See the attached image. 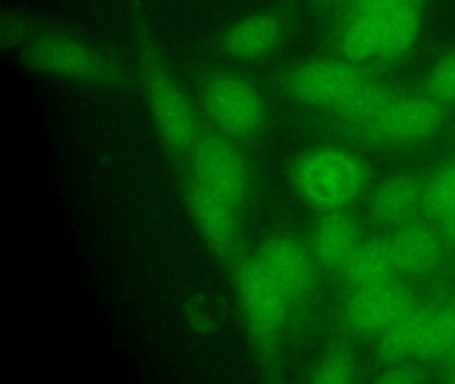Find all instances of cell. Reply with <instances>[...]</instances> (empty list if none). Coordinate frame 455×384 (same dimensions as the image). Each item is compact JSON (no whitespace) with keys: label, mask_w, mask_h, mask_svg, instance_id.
I'll list each match as a JSON object with an SVG mask.
<instances>
[{"label":"cell","mask_w":455,"mask_h":384,"mask_svg":"<svg viewBox=\"0 0 455 384\" xmlns=\"http://www.w3.org/2000/svg\"><path fill=\"white\" fill-rule=\"evenodd\" d=\"M132 28L138 82L148 117L164 151L180 171L204 127V117L140 12L132 16Z\"/></svg>","instance_id":"6da1fadb"},{"label":"cell","mask_w":455,"mask_h":384,"mask_svg":"<svg viewBox=\"0 0 455 384\" xmlns=\"http://www.w3.org/2000/svg\"><path fill=\"white\" fill-rule=\"evenodd\" d=\"M20 45L25 63L39 74L105 91L124 90L132 83L116 53L76 31L36 29Z\"/></svg>","instance_id":"7a4b0ae2"},{"label":"cell","mask_w":455,"mask_h":384,"mask_svg":"<svg viewBox=\"0 0 455 384\" xmlns=\"http://www.w3.org/2000/svg\"><path fill=\"white\" fill-rule=\"evenodd\" d=\"M196 104L207 124L244 148H258L270 128V109L259 85L230 66H214L198 75Z\"/></svg>","instance_id":"3957f363"},{"label":"cell","mask_w":455,"mask_h":384,"mask_svg":"<svg viewBox=\"0 0 455 384\" xmlns=\"http://www.w3.org/2000/svg\"><path fill=\"white\" fill-rule=\"evenodd\" d=\"M228 274L250 347L271 367L294 307L254 253H247Z\"/></svg>","instance_id":"277c9868"},{"label":"cell","mask_w":455,"mask_h":384,"mask_svg":"<svg viewBox=\"0 0 455 384\" xmlns=\"http://www.w3.org/2000/svg\"><path fill=\"white\" fill-rule=\"evenodd\" d=\"M369 171L356 155L339 148H318L297 157L290 170L298 196L322 212L343 211L366 191Z\"/></svg>","instance_id":"5b68a950"},{"label":"cell","mask_w":455,"mask_h":384,"mask_svg":"<svg viewBox=\"0 0 455 384\" xmlns=\"http://www.w3.org/2000/svg\"><path fill=\"white\" fill-rule=\"evenodd\" d=\"M180 171L235 205L243 215L258 192V176L249 149L226 138L204 120V127Z\"/></svg>","instance_id":"8992f818"},{"label":"cell","mask_w":455,"mask_h":384,"mask_svg":"<svg viewBox=\"0 0 455 384\" xmlns=\"http://www.w3.org/2000/svg\"><path fill=\"white\" fill-rule=\"evenodd\" d=\"M182 195L191 221L215 259L230 271L249 253L243 213L182 171Z\"/></svg>","instance_id":"52a82bcc"},{"label":"cell","mask_w":455,"mask_h":384,"mask_svg":"<svg viewBox=\"0 0 455 384\" xmlns=\"http://www.w3.org/2000/svg\"><path fill=\"white\" fill-rule=\"evenodd\" d=\"M418 26V15L411 4L361 12L343 35V52L354 63L394 58L411 47Z\"/></svg>","instance_id":"ba28073f"},{"label":"cell","mask_w":455,"mask_h":384,"mask_svg":"<svg viewBox=\"0 0 455 384\" xmlns=\"http://www.w3.org/2000/svg\"><path fill=\"white\" fill-rule=\"evenodd\" d=\"M353 64L314 59L295 64L279 75V85L294 100L319 108H342L366 82Z\"/></svg>","instance_id":"9c48e42d"},{"label":"cell","mask_w":455,"mask_h":384,"mask_svg":"<svg viewBox=\"0 0 455 384\" xmlns=\"http://www.w3.org/2000/svg\"><path fill=\"white\" fill-rule=\"evenodd\" d=\"M287 34V20L278 7H262L238 16L215 40L220 58L236 66L262 63L276 52Z\"/></svg>","instance_id":"30bf717a"},{"label":"cell","mask_w":455,"mask_h":384,"mask_svg":"<svg viewBox=\"0 0 455 384\" xmlns=\"http://www.w3.org/2000/svg\"><path fill=\"white\" fill-rule=\"evenodd\" d=\"M252 253L284 291L292 307L307 298L315 284L318 266L308 244L287 232H274L263 237Z\"/></svg>","instance_id":"8fae6325"},{"label":"cell","mask_w":455,"mask_h":384,"mask_svg":"<svg viewBox=\"0 0 455 384\" xmlns=\"http://www.w3.org/2000/svg\"><path fill=\"white\" fill-rule=\"evenodd\" d=\"M411 309V293L393 279L375 287L351 291L343 307V322L358 335L380 336Z\"/></svg>","instance_id":"7c38bea8"},{"label":"cell","mask_w":455,"mask_h":384,"mask_svg":"<svg viewBox=\"0 0 455 384\" xmlns=\"http://www.w3.org/2000/svg\"><path fill=\"white\" fill-rule=\"evenodd\" d=\"M443 122L441 104L428 96L391 98L366 130L378 140L387 143H415L436 132Z\"/></svg>","instance_id":"4fadbf2b"},{"label":"cell","mask_w":455,"mask_h":384,"mask_svg":"<svg viewBox=\"0 0 455 384\" xmlns=\"http://www.w3.org/2000/svg\"><path fill=\"white\" fill-rule=\"evenodd\" d=\"M443 236L436 227L410 221L396 227L387 237L399 274L425 276L438 268L443 259Z\"/></svg>","instance_id":"5bb4252c"},{"label":"cell","mask_w":455,"mask_h":384,"mask_svg":"<svg viewBox=\"0 0 455 384\" xmlns=\"http://www.w3.org/2000/svg\"><path fill=\"white\" fill-rule=\"evenodd\" d=\"M307 244L318 266L343 272L362 244L358 221L345 211L323 212L314 224Z\"/></svg>","instance_id":"9a60e30c"},{"label":"cell","mask_w":455,"mask_h":384,"mask_svg":"<svg viewBox=\"0 0 455 384\" xmlns=\"http://www.w3.org/2000/svg\"><path fill=\"white\" fill-rule=\"evenodd\" d=\"M420 210H425V186L412 176H393L372 195V216L382 226H403L414 220Z\"/></svg>","instance_id":"2e32d148"},{"label":"cell","mask_w":455,"mask_h":384,"mask_svg":"<svg viewBox=\"0 0 455 384\" xmlns=\"http://www.w3.org/2000/svg\"><path fill=\"white\" fill-rule=\"evenodd\" d=\"M342 274L351 291L375 287L393 280L398 271L387 239L362 242Z\"/></svg>","instance_id":"e0dca14e"},{"label":"cell","mask_w":455,"mask_h":384,"mask_svg":"<svg viewBox=\"0 0 455 384\" xmlns=\"http://www.w3.org/2000/svg\"><path fill=\"white\" fill-rule=\"evenodd\" d=\"M425 211L447 242L455 244V163H447L425 186Z\"/></svg>","instance_id":"ac0fdd59"},{"label":"cell","mask_w":455,"mask_h":384,"mask_svg":"<svg viewBox=\"0 0 455 384\" xmlns=\"http://www.w3.org/2000/svg\"><path fill=\"white\" fill-rule=\"evenodd\" d=\"M427 312L411 309L393 327L380 335V357L386 362H402L409 357H419L423 341H425Z\"/></svg>","instance_id":"d6986e66"},{"label":"cell","mask_w":455,"mask_h":384,"mask_svg":"<svg viewBox=\"0 0 455 384\" xmlns=\"http://www.w3.org/2000/svg\"><path fill=\"white\" fill-rule=\"evenodd\" d=\"M391 98L393 96L382 85L367 79L337 112L346 119L366 127L379 115Z\"/></svg>","instance_id":"ffe728a7"},{"label":"cell","mask_w":455,"mask_h":384,"mask_svg":"<svg viewBox=\"0 0 455 384\" xmlns=\"http://www.w3.org/2000/svg\"><path fill=\"white\" fill-rule=\"evenodd\" d=\"M455 307L428 315L420 359H435L454 349Z\"/></svg>","instance_id":"44dd1931"},{"label":"cell","mask_w":455,"mask_h":384,"mask_svg":"<svg viewBox=\"0 0 455 384\" xmlns=\"http://www.w3.org/2000/svg\"><path fill=\"white\" fill-rule=\"evenodd\" d=\"M355 365L347 354L337 352L324 357L311 373V380L319 384H345L354 380Z\"/></svg>","instance_id":"7402d4cb"},{"label":"cell","mask_w":455,"mask_h":384,"mask_svg":"<svg viewBox=\"0 0 455 384\" xmlns=\"http://www.w3.org/2000/svg\"><path fill=\"white\" fill-rule=\"evenodd\" d=\"M428 96L438 104L455 103V53L442 59L428 77Z\"/></svg>","instance_id":"603a6c76"},{"label":"cell","mask_w":455,"mask_h":384,"mask_svg":"<svg viewBox=\"0 0 455 384\" xmlns=\"http://www.w3.org/2000/svg\"><path fill=\"white\" fill-rule=\"evenodd\" d=\"M185 319L191 330L199 335H212L217 328V319L212 308L201 299H190L185 304Z\"/></svg>","instance_id":"cb8c5ba5"},{"label":"cell","mask_w":455,"mask_h":384,"mask_svg":"<svg viewBox=\"0 0 455 384\" xmlns=\"http://www.w3.org/2000/svg\"><path fill=\"white\" fill-rule=\"evenodd\" d=\"M423 379L422 371L412 365H398L383 373L380 383H417Z\"/></svg>","instance_id":"d4e9b609"},{"label":"cell","mask_w":455,"mask_h":384,"mask_svg":"<svg viewBox=\"0 0 455 384\" xmlns=\"http://www.w3.org/2000/svg\"><path fill=\"white\" fill-rule=\"evenodd\" d=\"M361 12H370V11L390 10V8L401 7V5L410 4V0H358Z\"/></svg>","instance_id":"484cf974"},{"label":"cell","mask_w":455,"mask_h":384,"mask_svg":"<svg viewBox=\"0 0 455 384\" xmlns=\"http://www.w3.org/2000/svg\"><path fill=\"white\" fill-rule=\"evenodd\" d=\"M454 349H455V346H454Z\"/></svg>","instance_id":"4316f807"}]
</instances>
